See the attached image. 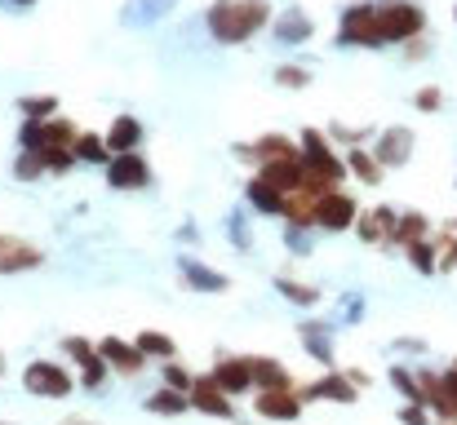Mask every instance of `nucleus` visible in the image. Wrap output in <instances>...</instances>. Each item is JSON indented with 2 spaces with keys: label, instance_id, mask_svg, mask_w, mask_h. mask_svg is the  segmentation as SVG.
<instances>
[{
  "label": "nucleus",
  "instance_id": "obj_1",
  "mask_svg": "<svg viewBox=\"0 0 457 425\" xmlns=\"http://www.w3.org/2000/svg\"><path fill=\"white\" fill-rule=\"evenodd\" d=\"M267 18H271V4H267V0H218V4L209 9V31H213V40H222V45H240V40H249Z\"/></svg>",
  "mask_w": 457,
  "mask_h": 425
},
{
  "label": "nucleus",
  "instance_id": "obj_2",
  "mask_svg": "<svg viewBox=\"0 0 457 425\" xmlns=\"http://www.w3.org/2000/svg\"><path fill=\"white\" fill-rule=\"evenodd\" d=\"M378 27H382V40H413V36H422L427 13L413 0H391L378 9Z\"/></svg>",
  "mask_w": 457,
  "mask_h": 425
},
{
  "label": "nucleus",
  "instance_id": "obj_3",
  "mask_svg": "<svg viewBox=\"0 0 457 425\" xmlns=\"http://www.w3.org/2000/svg\"><path fill=\"white\" fill-rule=\"evenodd\" d=\"M22 386H27L31 395H40V399H62V395H71V377H67L58 364H49V359H36V364H27V372H22Z\"/></svg>",
  "mask_w": 457,
  "mask_h": 425
},
{
  "label": "nucleus",
  "instance_id": "obj_4",
  "mask_svg": "<svg viewBox=\"0 0 457 425\" xmlns=\"http://www.w3.org/2000/svg\"><path fill=\"white\" fill-rule=\"evenodd\" d=\"M342 40L346 45H386L382 27H378V9L373 4H351L342 13Z\"/></svg>",
  "mask_w": 457,
  "mask_h": 425
},
{
  "label": "nucleus",
  "instance_id": "obj_5",
  "mask_svg": "<svg viewBox=\"0 0 457 425\" xmlns=\"http://www.w3.org/2000/svg\"><path fill=\"white\" fill-rule=\"evenodd\" d=\"M267 186H276L280 195H294L306 186V164L303 155H285V159H262V173H258Z\"/></svg>",
  "mask_w": 457,
  "mask_h": 425
},
{
  "label": "nucleus",
  "instance_id": "obj_6",
  "mask_svg": "<svg viewBox=\"0 0 457 425\" xmlns=\"http://www.w3.org/2000/svg\"><path fill=\"white\" fill-rule=\"evenodd\" d=\"M191 408H200V413H209V417H227V421H231V395L218 386V377H213V372L191 381Z\"/></svg>",
  "mask_w": 457,
  "mask_h": 425
},
{
  "label": "nucleus",
  "instance_id": "obj_7",
  "mask_svg": "<svg viewBox=\"0 0 457 425\" xmlns=\"http://www.w3.org/2000/svg\"><path fill=\"white\" fill-rule=\"evenodd\" d=\"M45 262V253L27 240H13V235H0V275H13V271H36Z\"/></svg>",
  "mask_w": 457,
  "mask_h": 425
},
{
  "label": "nucleus",
  "instance_id": "obj_8",
  "mask_svg": "<svg viewBox=\"0 0 457 425\" xmlns=\"http://www.w3.org/2000/svg\"><path fill=\"white\" fill-rule=\"evenodd\" d=\"M147 177H152V168H147V159H138L134 151L116 155L112 168H107V182L120 186V191H138V186H147Z\"/></svg>",
  "mask_w": 457,
  "mask_h": 425
},
{
  "label": "nucleus",
  "instance_id": "obj_9",
  "mask_svg": "<svg viewBox=\"0 0 457 425\" xmlns=\"http://www.w3.org/2000/svg\"><path fill=\"white\" fill-rule=\"evenodd\" d=\"M315 222H320L324 231H346V226H355V204H351L346 195L328 191V195H320V204H315Z\"/></svg>",
  "mask_w": 457,
  "mask_h": 425
},
{
  "label": "nucleus",
  "instance_id": "obj_10",
  "mask_svg": "<svg viewBox=\"0 0 457 425\" xmlns=\"http://www.w3.org/2000/svg\"><path fill=\"white\" fill-rule=\"evenodd\" d=\"M298 413H303L298 390H258V417H271V421H294Z\"/></svg>",
  "mask_w": 457,
  "mask_h": 425
},
{
  "label": "nucleus",
  "instance_id": "obj_11",
  "mask_svg": "<svg viewBox=\"0 0 457 425\" xmlns=\"http://www.w3.org/2000/svg\"><path fill=\"white\" fill-rule=\"evenodd\" d=\"M98 355L112 364V368H120V372H143V364H147V355L138 350V346H129V341H120V337H107L103 346H98Z\"/></svg>",
  "mask_w": 457,
  "mask_h": 425
},
{
  "label": "nucleus",
  "instance_id": "obj_12",
  "mask_svg": "<svg viewBox=\"0 0 457 425\" xmlns=\"http://www.w3.org/2000/svg\"><path fill=\"white\" fill-rule=\"evenodd\" d=\"M213 377H218V386H222L227 395L253 390V364H249V359H222V364L213 368Z\"/></svg>",
  "mask_w": 457,
  "mask_h": 425
},
{
  "label": "nucleus",
  "instance_id": "obj_13",
  "mask_svg": "<svg viewBox=\"0 0 457 425\" xmlns=\"http://www.w3.org/2000/svg\"><path fill=\"white\" fill-rule=\"evenodd\" d=\"M355 381L351 377H342V372H333V377H324V381H315L311 390H306V399H337V404H355Z\"/></svg>",
  "mask_w": 457,
  "mask_h": 425
},
{
  "label": "nucleus",
  "instance_id": "obj_14",
  "mask_svg": "<svg viewBox=\"0 0 457 425\" xmlns=\"http://www.w3.org/2000/svg\"><path fill=\"white\" fill-rule=\"evenodd\" d=\"M355 226H360V235H364L369 244H378V240L395 235V213H391V208H373V213L355 217Z\"/></svg>",
  "mask_w": 457,
  "mask_h": 425
},
{
  "label": "nucleus",
  "instance_id": "obj_15",
  "mask_svg": "<svg viewBox=\"0 0 457 425\" xmlns=\"http://www.w3.org/2000/svg\"><path fill=\"white\" fill-rule=\"evenodd\" d=\"M413 155V134L409 129H386V138L378 146V159L382 164H404Z\"/></svg>",
  "mask_w": 457,
  "mask_h": 425
},
{
  "label": "nucleus",
  "instance_id": "obj_16",
  "mask_svg": "<svg viewBox=\"0 0 457 425\" xmlns=\"http://www.w3.org/2000/svg\"><path fill=\"white\" fill-rule=\"evenodd\" d=\"M249 364H253V386L258 390H294V381L280 364H271V359H249Z\"/></svg>",
  "mask_w": 457,
  "mask_h": 425
},
{
  "label": "nucleus",
  "instance_id": "obj_17",
  "mask_svg": "<svg viewBox=\"0 0 457 425\" xmlns=\"http://www.w3.org/2000/svg\"><path fill=\"white\" fill-rule=\"evenodd\" d=\"M143 138V129H138V120L134 116H116V125H112V134H107V146H112V155H125V151H134Z\"/></svg>",
  "mask_w": 457,
  "mask_h": 425
},
{
  "label": "nucleus",
  "instance_id": "obj_18",
  "mask_svg": "<svg viewBox=\"0 0 457 425\" xmlns=\"http://www.w3.org/2000/svg\"><path fill=\"white\" fill-rule=\"evenodd\" d=\"M306 36H311V18H306L303 9H289V13L276 22V40H280V45H303Z\"/></svg>",
  "mask_w": 457,
  "mask_h": 425
},
{
  "label": "nucleus",
  "instance_id": "obj_19",
  "mask_svg": "<svg viewBox=\"0 0 457 425\" xmlns=\"http://www.w3.org/2000/svg\"><path fill=\"white\" fill-rule=\"evenodd\" d=\"M315 204H320V195H311V191H294V195H285V217L289 222H298V226H306V222H315Z\"/></svg>",
  "mask_w": 457,
  "mask_h": 425
},
{
  "label": "nucleus",
  "instance_id": "obj_20",
  "mask_svg": "<svg viewBox=\"0 0 457 425\" xmlns=\"http://www.w3.org/2000/svg\"><path fill=\"white\" fill-rule=\"evenodd\" d=\"M182 275H187V283L191 288H200V292H222L227 288V275H218V271H209V266H200V262H182Z\"/></svg>",
  "mask_w": 457,
  "mask_h": 425
},
{
  "label": "nucleus",
  "instance_id": "obj_21",
  "mask_svg": "<svg viewBox=\"0 0 457 425\" xmlns=\"http://www.w3.org/2000/svg\"><path fill=\"white\" fill-rule=\"evenodd\" d=\"M346 168H351L360 182H369V186H378V182H382V159H378V155H369V151H351Z\"/></svg>",
  "mask_w": 457,
  "mask_h": 425
},
{
  "label": "nucleus",
  "instance_id": "obj_22",
  "mask_svg": "<svg viewBox=\"0 0 457 425\" xmlns=\"http://www.w3.org/2000/svg\"><path fill=\"white\" fill-rule=\"evenodd\" d=\"M249 200H253L262 213H285V195H280L276 186H267L262 177H253V182H249Z\"/></svg>",
  "mask_w": 457,
  "mask_h": 425
},
{
  "label": "nucleus",
  "instance_id": "obj_23",
  "mask_svg": "<svg viewBox=\"0 0 457 425\" xmlns=\"http://www.w3.org/2000/svg\"><path fill=\"white\" fill-rule=\"evenodd\" d=\"M147 408L173 417V413H187V408H191V395H182V390H155L152 399H147Z\"/></svg>",
  "mask_w": 457,
  "mask_h": 425
},
{
  "label": "nucleus",
  "instance_id": "obj_24",
  "mask_svg": "<svg viewBox=\"0 0 457 425\" xmlns=\"http://www.w3.org/2000/svg\"><path fill=\"white\" fill-rule=\"evenodd\" d=\"M134 346H138L143 355H155V359H173V355H178V346H173L164 332H143Z\"/></svg>",
  "mask_w": 457,
  "mask_h": 425
},
{
  "label": "nucleus",
  "instance_id": "obj_25",
  "mask_svg": "<svg viewBox=\"0 0 457 425\" xmlns=\"http://www.w3.org/2000/svg\"><path fill=\"white\" fill-rule=\"evenodd\" d=\"M253 155H262V159H285V155H298V146L289 138H280V134H267V138L253 146Z\"/></svg>",
  "mask_w": 457,
  "mask_h": 425
},
{
  "label": "nucleus",
  "instance_id": "obj_26",
  "mask_svg": "<svg viewBox=\"0 0 457 425\" xmlns=\"http://www.w3.org/2000/svg\"><path fill=\"white\" fill-rule=\"evenodd\" d=\"M71 146H76V155H80V159H89V164H103V159L112 155V146H107V138H94V134L76 138Z\"/></svg>",
  "mask_w": 457,
  "mask_h": 425
},
{
  "label": "nucleus",
  "instance_id": "obj_27",
  "mask_svg": "<svg viewBox=\"0 0 457 425\" xmlns=\"http://www.w3.org/2000/svg\"><path fill=\"white\" fill-rule=\"evenodd\" d=\"M422 231H427V217H422V213H404V217L395 222V240H400V244L422 240Z\"/></svg>",
  "mask_w": 457,
  "mask_h": 425
},
{
  "label": "nucleus",
  "instance_id": "obj_28",
  "mask_svg": "<svg viewBox=\"0 0 457 425\" xmlns=\"http://www.w3.org/2000/svg\"><path fill=\"white\" fill-rule=\"evenodd\" d=\"M18 107L27 111V120H49L54 107H58V98H54V94H49V98H22Z\"/></svg>",
  "mask_w": 457,
  "mask_h": 425
},
{
  "label": "nucleus",
  "instance_id": "obj_29",
  "mask_svg": "<svg viewBox=\"0 0 457 425\" xmlns=\"http://www.w3.org/2000/svg\"><path fill=\"white\" fill-rule=\"evenodd\" d=\"M440 102H445V89H440V85H427V89L413 94V107H418V111H440Z\"/></svg>",
  "mask_w": 457,
  "mask_h": 425
},
{
  "label": "nucleus",
  "instance_id": "obj_30",
  "mask_svg": "<svg viewBox=\"0 0 457 425\" xmlns=\"http://www.w3.org/2000/svg\"><path fill=\"white\" fill-rule=\"evenodd\" d=\"M404 249H409V257H413L418 271H436V253H431L427 240H413V244H404Z\"/></svg>",
  "mask_w": 457,
  "mask_h": 425
},
{
  "label": "nucleus",
  "instance_id": "obj_31",
  "mask_svg": "<svg viewBox=\"0 0 457 425\" xmlns=\"http://www.w3.org/2000/svg\"><path fill=\"white\" fill-rule=\"evenodd\" d=\"M391 381L400 386V395H404L409 404H422V390H418V381H413V377H409L404 368H391Z\"/></svg>",
  "mask_w": 457,
  "mask_h": 425
},
{
  "label": "nucleus",
  "instance_id": "obj_32",
  "mask_svg": "<svg viewBox=\"0 0 457 425\" xmlns=\"http://www.w3.org/2000/svg\"><path fill=\"white\" fill-rule=\"evenodd\" d=\"M276 85H285V89H306L311 76H306L303 67H280V71H276Z\"/></svg>",
  "mask_w": 457,
  "mask_h": 425
},
{
  "label": "nucleus",
  "instance_id": "obj_33",
  "mask_svg": "<svg viewBox=\"0 0 457 425\" xmlns=\"http://www.w3.org/2000/svg\"><path fill=\"white\" fill-rule=\"evenodd\" d=\"M62 350H67V355H71L76 364H89V359L98 355V350H94L89 341H80V337H67V341H62Z\"/></svg>",
  "mask_w": 457,
  "mask_h": 425
},
{
  "label": "nucleus",
  "instance_id": "obj_34",
  "mask_svg": "<svg viewBox=\"0 0 457 425\" xmlns=\"http://www.w3.org/2000/svg\"><path fill=\"white\" fill-rule=\"evenodd\" d=\"M40 168H49V164H45V155H40V151H27V155H22V159H18V177H36V173H40Z\"/></svg>",
  "mask_w": 457,
  "mask_h": 425
},
{
  "label": "nucleus",
  "instance_id": "obj_35",
  "mask_svg": "<svg viewBox=\"0 0 457 425\" xmlns=\"http://www.w3.org/2000/svg\"><path fill=\"white\" fill-rule=\"evenodd\" d=\"M280 292H285L289 301H303V306H311V301L320 297L315 288H298V283H289V280H280Z\"/></svg>",
  "mask_w": 457,
  "mask_h": 425
},
{
  "label": "nucleus",
  "instance_id": "obj_36",
  "mask_svg": "<svg viewBox=\"0 0 457 425\" xmlns=\"http://www.w3.org/2000/svg\"><path fill=\"white\" fill-rule=\"evenodd\" d=\"M164 381H169L173 390H182V395H191V377H187V372H182L178 364H169V368H164Z\"/></svg>",
  "mask_w": 457,
  "mask_h": 425
},
{
  "label": "nucleus",
  "instance_id": "obj_37",
  "mask_svg": "<svg viewBox=\"0 0 457 425\" xmlns=\"http://www.w3.org/2000/svg\"><path fill=\"white\" fill-rule=\"evenodd\" d=\"M80 368H85V381H89V386H98V381H103V355H94V359H89V364H80Z\"/></svg>",
  "mask_w": 457,
  "mask_h": 425
},
{
  "label": "nucleus",
  "instance_id": "obj_38",
  "mask_svg": "<svg viewBox=\"0 0 457 425\" xmlns=\"http://www.w3.org/2000/svg\"><path fill=\"white\" fill-rule=\"evenodd\" d=\"M404 45H409V58H422V53H427V40H422V36H413V40H404Z\"/></svg>",
  "mask_w": 457,
  "mask_h": 425
},
{
  "label": "nucleus",
  "instance_id": "obj_39",
  "mask_svg": "<svg viewBox=\"0 0 457 425\" xmlns=\"http://www.w3.org/2000/svg\"><path fill=\"white\" fill-rule=\"evenodd\" d=\"M404 425H427V413H422V408H409V413H404Z\"/></svg>",
  "mask_w": 457,
  "mask_h": 425
},
{
  "label": "nucleus",
  "instance_id": "obj_40",
  "mask_svg": "<svg viewBox=\"0 0 457 425\" xmlns=\"http://www.w3.org/2000/svg\"><path fill=\"white\" fill-rule=\"evenodd\" d=\"M62 425H94V421H80V417H71V421H62Z\"/></svg>",
  "mask_w": 457,
  "mask_h": 425
},
{
  "label": "nucleus",
  "instance_id": "obj_41",
  "mask_svg": "<svg viewBox=\"0 0 457 425\" xmlns=\"http://www.w3.org/2000/svg\"><path fill=\"white\" fill-rule=\"evenodd\" d=\"M18 4H31V0H18Z\"/></svg>",
  "mask_w": 457,
  "mask_h": 425
},
{
  "label": "nucleus",
  "instance_id": "obj_42",
  "mask_svg": "<svg viewBox=\"0 0 457 425\" xmlns=\"http://www.w3.org/2000/svg\"><path fill=\"white\" fill-rule=\"evenodd\" d=\"M453 368H457V364H453Z\"/></svg>",
  "mask_w": 457,
  "mask_h": 425
}]
</instances>
